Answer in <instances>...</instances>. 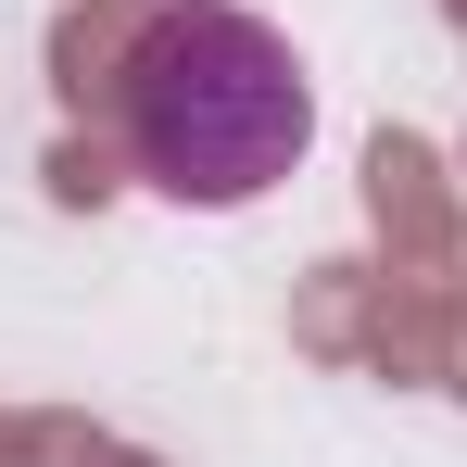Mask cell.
Returning <instances> with one entry per match:
<instances>
[{
    "instance_id": "1",
    "label": "cell",
    "mask_w": 467,
    "mask_h": 467,
    "mask_svg": "<svg viewBox=\"0 0 467 467\" xmlns=\"http://www.w3.org/2000/svg\"><path fill=\"white\" fill-rule=\"evenodd\" d=\"M114 127L127 164L152 177L164 202H265L316 140V88L291 64V38L265 13L228 0H177L152 38L114 64Z\"/></svg>"
}]
</instances>
